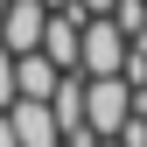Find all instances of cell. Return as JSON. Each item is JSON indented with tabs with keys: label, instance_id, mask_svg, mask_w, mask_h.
<instances>
[{
	"label": "cell",
	"instance_id": "1",
	"mask_svg": "<svg viewBox=\"0 0 147 147\" xmlns=\"http://www.w3.org/2000/svg\"><path fill=\"white\" fill-rule=\"evenodd\" d=\"M133 105H140V91L126 84V77H84V126L98 140H112L126 119H133Z\"/></svg>",
	"mask_w": 147,
	"mask_h": 147
},
{
	"label": "cell",
	"instance_id": "2",
	"mask_svg": "<svg viewBox=\"0 0 147 147\" xmlns=\"http://www.w3.org/2000/svg\"><path fill=\"white\" fill-rule=\"evenodd\" d=\"M126 49H133V42H126V28L112 21V14H91V21H84L77 70H84V77H119V70H126Z\"/></svg>",
	"mask_w": 147,
	"mask_h": 147
},
{
	"label": "cell",
	"instance_id": "3",
	"mask_svg": "<svg viewBox=\"0 0 147 147\" xmlns=\"http://www.w3.org/2000/svg\"><path fill=\"white\" fill-rule=\"evenodd\" d=\"M42 28H49V0H7V21H0V42L14 56L42 49Z\"/></svg>",
	"mask_w": 147,
	"mask_h": 147
},
{
	"label": "cell",
	"instance_id": "4",
	"mask_svg": "<svg viewBox=\"0 0 147 147\" xmlns=\"http://www.w3.org/2000/svg\"><path fill=\"white\" fill-rule=\"evenodd\" d=\"M7 119H14V140L21 147H63V126H56V112H49V98H14Z\"/></svg>",
	"mask_w": 147,
	"mask_h": 147
},
{
	"label": "cell",
	"instance_id": "5",
	"mask_svg": "<svg viewBox=\"0 0 147 147\" xmlns=\"http://www.w3.org/2000/svg\"><path fill=\"white\" fill-rule=\"evenodd\" d=\"M49 112H56V126H63V133H77V126H84V70H63V77H56Z\"/></svg>",
	"mask_w": 147,
	"mask_h": 147
},
{
	"label": "cell",
	"instance_id": "6",
	"mask_svg": "<svg viewBox=\"0 0 147 147\" xmlns=\"http://www.w3.org/2000/svg\"><path fill=\"white\" fill-rule=\"evenodd\" d=\"M56 77L63 70L42 56V49H28V56H14V84H21V98H49V91H56Z\"/></svg>",
	"mask_w": 147,
	"mask_h": 147
},
{
	"label": "cell",
	"instance_id": "7",
	"mask_svg": "<svg viewBox=\"0 0 147 147\" xmlns=\"http://www.w3.org/2000/svg\"><path fill=\"white\" fill-rule=\"evenodd\" d=\"M14 98H21V84H14V49L0 42V112H7Z\"/></svg>",
	"mask_w": 147,
	"mask_h": 147
},
{
	"label": "cell",
	"instance_id": "8",
	"mask_svg": "<svg viewBox=\"0 0 147 147\" xmlns=\"http://www.w3.org/2000/svg\"><path fill=\"white\" fill-rule=\"evenodd\" d=\"M70 7H77V14H84V21H91V14H112V7H119V0H70Z\"/></svg>",
	"mask_w": 147,
	"mask_h": 147
},
{
	"label": "cell",
	"instance_id": "9",
	"mask_svg": "<svg viewBox=\"0 0 147 147\" xmlns=\"http://www.w3.org/2000/svg\"><path fill=\"white\" fill-rule=\"evenodd\" d=\"M0 147H21V140H14V119H7V112H0Z\"/></svg>",
	"mask_w": 147,
	"mask_h": 147
},
{
	"label": "cell",
	"instance_id": "10",
	"mask_svg": "<svg viewBox=\"0 0 147 147\" xmlns=\"http://www.w3.org/2000/svg\"><path fill=\"white\" fill-rule=\"evenodd\" d=\"M91 147H126V140H91Z\"/></svg>",
	"mask_w": 147,
	"mask_h": 147
},
{
	"label": "cell",
	"instance_id": "11",
	"mask_svg": "<svg viewBox=\"0 0 147 147\" xmlns=\"http://www.w3.org/2000/svg\"><path fill=\"white\" fill-rule=\"evenodd\" d=\"M0 21H7V0H0Z\"/></svg>",
	"mask_w": 147,
	"mask_h": 147
},
{
	"label": "cell",
	"instance_id": "12",
	"mask_svg": "<svg viewBox=\"0 0 147 147\" xmlns=\"http://www.w3.org/2000/svg\"><path fill=\"white\" fill-rule=\"evenodd\" d=\"M140 112H147V91H140Z\"/></svg>",
	"mask_w": 147,
	"mask_h": 147
}]
</instances>
